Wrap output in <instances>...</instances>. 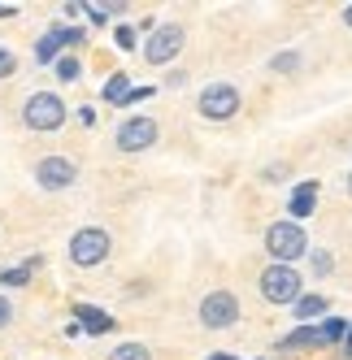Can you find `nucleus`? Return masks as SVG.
Wrapping results in <instances>:
<instances>
[{
  "label": "nucleus",
  "instance_id": "obj_1",
  "mask_svg": "<svg viewBox=\"0 0 352 360\" xmlns=\"http://www.w3.org/2000/svg\"><path fill=\"white\" fill-rule=\"evenodd\" d=\"M265 248H270V256L279 265H287V261L309 252V239H305V230H300V221H274L265 230Z\"/></svg>",
  "mask_w": 352,
  "mask_h": 360
},
{
  "label": "nucleus",
  "instance_id": "obj_2",
  "mask_svg": "<svg viewBox=\"0 0 352 360\" xmlns=\"http://www.w3.org/2000/svg\"><path fill=\"white\" fill-rule=\"evenodd\" d=\"M22 122H27L31 131H57V126L65 122V105L53 91H35L27 100V109H22Z\"/></svg>",
  "mask_w": 352,
  "mask_h": 360
},
{
  "label": "nucleus",
  "instance_id": "obj_3",
  "mask_svg": "<svg viewBox=\"0 0 352 360\" xmlns=\"http://www.w3.org/2000/svg\"><path fill=\"white\" fill-rule=\"evenodd\" d=\"M261 295L270 304H296L300 300V274L291 265H270L261 274Z\"/></svg>",
  "mask_w": 352,
  "mask_h": 360
},
{
  "label": "nucleus",
  "instance_id": "obj_4",
  "mask_svg": "<svg viewBox=\"0 0 352 360\" xmlns=\"http://www.w3.org/2000/svg\"><path fill=\"white\" fill-rule=\"evenodd\" d=\"M105 256H109V235L100 226H87L70 239V261L74 265H100Z\"/></svg>",
  "mask_w": 352,
  "mask_h": 360
},
{
  "label": "nucleus",
  "instance_id": "obj_5",
  "mask_svg": "<svg viewBox=\"0 0 352 360\" xmlns=\"http://www.w3.org/2000/svg\"><path fill=\"white\" fill-rule=\"evenodd\" d=\"M200 113H205L209 122H226L239 113V91L231 83H209L205 91H200Z\"/></svg>",
  "mask_w": 352,
  "mask_h": 360
},
{
  "label": "nucleus",
  "instance_id": "obj_6",
  "mask_svg": "<svg viewBox=\"0 0 352 360\" xmlns=\"http://www.w3.org/2000/svg\"><path fill=\"white\" fill-rule=\"evenodd\" d=\"M157 143V122L153 117H127L118 126V148L122 152H144V148H153Z\"/></svg>",
  "mask_w": 352,
  "mask_h": 360
},
{
  "label": "nucleus",
  "instance_id": "obj_7",
  "mask_svg": "<svg viewBox=\"0 0 352 360\" xmlns=\"http://www.w3.org/2000/svg\"><path fill=\"white\" fill-rule=\"evenodd\" d=\"M235 317H239V300L231 291H213V295H205V304H200V321L209 330H226Z\"/></svg>",
  "mask_w": 352,
  "mask_h": 360
},
{
  "label": "nucleus",
  "instance_id": "obj_8",
  "mask_svg": "<svg viewBox=\"0 0 352 360\" xmlns=\"http://www.w3.org/2000/svg\"><path fill=\"white\" fill-rule=\"evenodd\" d=\"M35 178H39L44 191H65L74 178H79V169H74V161H65V157H44L35 165Z\"/></svg>",
  "mask_w": 352,
  "mask_h": 360
},
{
  "label": "nucleus",
  "instance_id": "obj_9",
  "mask_svg": "<svg viewBox=\"0 0 352 360\" xmlns=\"http://www.w3.org/2000/svg\"><path fill=\"white\" fill-rule=\"evenodd\" d=\"M179 48H183V27H157L153 39L144 44V57H148V65H165Z\"/></svg>",
  "mask_w": 352,
  "mask_h": 360
},
{
  "label": "nucleus",
  "instance_id": "obj_10",
  "mask_svg": "<svg viewBox=\"0 0 352 360\" xmlns=\"http://www.w3.org/2000/svg\"><path fill=\"white\" fill-rule=\"evenodd\" d=\"M65 44H83V27H53L35 44V57L39 61H57V53H61Z\"/></svg>",
  "mask_w": 352,
  "mask_h": 360
},
{
  "label": "nucleus",
  "instance_id": "obj_11",
  "mask_svg": "<svg viewBox=\"0 0 352 360\" xmlns=\"http://www.w3.org/2000/svg\"><path fill=\"white\" fill-rule=\"evenodd\" d=\"M79 321H83L87 334H109L113 330V317L100 313V308H92V304H79Z\"/></svg>",
  "mask_w": 352,
  "mask_h": 360
},
{
  "label": "nucleus",
  "instance_id": "obj_12",
  "mask_svg": "<svg viewBox=\"0 0 352 360\" xmlns=\"http://www.w3.org/2000/svg\"><path fill=\"white\" fill-rule=\"evenodd\" d=\"M313 200H318V183H300L291 191V213L296 217H309L313 213Z\"/></svg>",
  "mask_w": 352,
  "mask_h": 360
},
{
  "label": "nucleus",
  "instance_id": "obj_13",
  "mask_svg": "<svg viewBox=\"0 0 352 360\" xmlns=\"http://www.w3.org/2000/svg\"><path fill=\"white\" fill-rule=\"evenodd\" d=\"M326 313V300L322 295H300L296 300V321H313V317H322Z\"/></svg>",
  "mask_w": 352,
  "mask_h": 360
},
{
  "label": "nucleus",
  "instance_id": "obj_14",
  "mask_svg": "<svg viewBox=\"0 0 352 360\" xmlns=\"http://www.w3.org/2000/svg\"><path fill=\"white\" fill-rule=\"evenodd\" d=\"M283 347H322V330L318 326H300L296 334H287Z\"/></svg>",
  "mask_w": 352,
  "mask_h": 360
},
{
  "label": "nucleus",
  "instance_id": "obj_15",
  "mask_svg": "<svg viewBox=\"0 0 352 360\" xmlns=\"http://www.w3.org/2000/svg\"><path fill=\"white\" fill-rule=\"evenodd\" d=\"M35 265L39 261H27V265H18V269H5V274H0V282H5V287H27L31 274H35Z\"/></svg>",
  "mask_w": 352,
  "mask_h": 360
},
{
  "label": "nucleus",
  "instance_id": "obj_16",
  "mask_svg": "<svg viewBox=\"0 0 352 360\" xmlns=\"http://www.w3.org/2000/svg\"><path fill=\"white\" fill-rule=\"evenodd\" d=\"M131 96V83H127V74H113V79L105 83V100H113V105H122V100Z\"/></svg>",
  "mask_w": 352,
  "mask_h": 360
},
{
  "label": "nucleus",
  "instance_id": "obj_17",
  "mask_svg": "<svg viewBox=\"0 0 352 360\" xmlns=\"http://www.w3.org/2000/svg\"><path fill=\"white\" fill-rule=\"evenodd\" d=\"M109 360H153L148 356V347L144 343H122V347H113V356Z\"/></svg>",
  "mask_w": 352,
  "mask_h": 360
},
{
  "label": "nucleus",
  "instance_id": "obj_18",
  "mask_svg": "<svg viewBox=\"0 0 352 360\" xmlns=\"http://www.w3.org/2000/svg\"><path fill=\"white\" fill-rule=\"evenodd\" d=\"M318 330H322V343H339V339H344V334H348V321H339V317H331V321H322Z\"/></svg>",
  "mask_w": 352,
  "mask_h": 360
},
{
  "label": "nucleus",
  "instance_id": "obj_19",
  "mask_svg": "<svg viewBox=\"0 0 352 360\" xmlns=\"http://www.w3.org/2000/svg\"><path fill=\"white\" fill-rule=\"evenodd\" d=\"M57 79H61V83H79V61H74V57H61V61H57Z\"/></svg>",
  "mask_w": 352,
  "mask_h": 360
},
{
  "label": "nucleus",
  "instance_id": "obj_20",
  "mask_svg": "<svg viewBox=\"0 0 352 360\" xmlns=\"http://www.w3.org/2000/svg\"><path fill=\"white\" fill-rule=\"evenodd\" d=\"M18 70V61H13V53H9V48L5 44H0V79H9V74Z\"/></svg>",
  "mask_w": 352,
  "mask_h": 360
},
{
  "label": "nucleus",
  "instance_id": "obj_21",
  "mask_svg": "<svg viewBox=\"0 0 352 360\" xmlns=\"http://www.w3.org/2000/svg\"><path fill=\"white\" fill-rule=\"evenodd\" d=\"M118 48H127V53L135 48V31L131 27H118Z\"/></svg>",
  "mask_w": 352,
  "mask_h": 360
},
{
  "label": "nucleus",
  "instance_id": "obj_22",
  "mask_svg": "<svg viewBox=\"0 0 352 360\" xmlns=\"http://www.w3.org/2000/svg\"><path fill=\"white\" fill-rule=\"evenodd\" d=\"M300 65V57H291V53H283V57H274V70H296Z\"/></svg>",
  "mask_w": 352,
  "mask_h": 360
},
{
  "label": "nucleus",
  "instance_id": "obj_23",
  "mask_svg": "<svg viewBox=\"0 0 352 360\" xmlns=\"http://www.w3.org/2000/svg\"><path fill=\"white\" fill-rule=\"evenodd\" d=\"M9 321H13V308H9V300H5V295H0V330H5Z\"/></svg>",
  "mask_w": 352,
  "mask_h": 360
},
{
  "label": "nucleus",
  "instance_id": "obj_24",
  "mask_svg": "<svg viewBox=\"0 0 352 360\" xmlns=\"http://www.w3.org/2000/svg\"><path fill=\"white\" fill-rule=\"evenodd\" d=\"M148 96H153V91H148V87H135V91L127 96V105H139V100H148Z\"/></svg>",
  "mask_w": 352,
  "mask_h": 360
},
{
  "label": "nucleus",
  "instance_id": "obj_25",
  "mask_svg": "<svg viewBox=\"0 0 352 360\" xmlns=\"http://www.w3.org/2000/svg\"><path fill=\"white\" fill-rule=\"evenodd\" d=\"M313 269L326 274V269H331V256H322V252H318V256H313Z\"/></svg>",
  "mask_w": 352,
  "mask_h": 360
},
{
  "label": "nucleus",
  "instance_id": "obj_26",
  "mask_svg": "<svg viewBox=\"0 0 352 360\" xmlns=\"http://www.w3.org/2000/svg\"><path fill=\"white\" fill-rule=\"evenodd\" d=\"M13 13V5H0V18H9Z\"/></svg>",
  "mask_w": 352,
  "mask_h": 360
},
{
  "label": "nucleus",
  "instance_id": "obj_27",
  "mask_svg": "<svg viewBox=\"0 0 352 360\" xmlns=\"http://www.w3.org/2000/svg\"><path fill=\"white\" fill-rule=\"evenodd\" d=\"M344 352H348V356H352V330H348V343H344Z\"/></svg>",
  "mask_w": 352,
  "mask_h": 360
},
{
  "label": "nucleus",
  "instance_id": "obj_28",
  "mask_svg": "<svg viewBox=\"0 0 352 360\" xmlns=\"http://www.w3.org/2000/svg\"><path fill=\"white\" fill-rule=\"evenodd\" d=\"M209 360H235V356H226V352H218V356H209Z\"/></svg>",
  "mask_w": 352,
  "mask_h": 360
},
{
  "label": "nucleus",
  "instance_id": "obj_29",
  "mask_svg": "<svg viewBox=\"0 0 352 360\" xmlns=\"http://www.w3.org/2000/svg\"><path fill=\"white\" fill-rule=\"evenodd\" d=\"M344 22H348V27H352V5H348V9H344Z\"/></svg>",
  "mask_w": 352,
  "mask_h": 360
},
{
  "label": "nucleus",
  "instance_id": "obj_30",
  "mask_svg": "<svg viewBox=\"0 0 352 360\" xmlns=\"http://www.w3.org/2000/svg\"><path fill=\"white\" fill-rule=\"evenodd\" d=\"M348 195H352V178H348Z\"/></svg>",
  "mask_w": 352,
  "mask_h": 360
}]
</instances>
